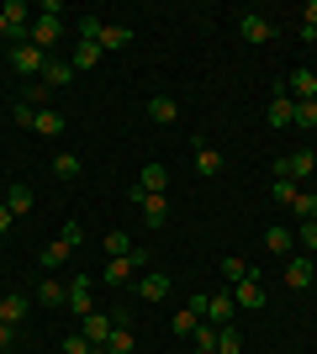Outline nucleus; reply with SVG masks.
I'll return each instance as SVG.
<instances>
[{"instance_id":"1","label":"nucleus","mask_w":317,"mask_h":354,"mask_svg":"<svg viewBox=\"0 0 317 354\" xmlns=\"http://www.w3.org/2000/svg\"><path fill=\"white\" fill-rule=\"evenodd\" d=\"M312 175H317V153L312 148H291V153L275 159V180H291V185H296V180H312Z\"/></svg>"},{"instance_id":"2","label":"nucleus","mask_w":317,"mask_h":354,"mask_svg":"<svg viewBox=\"0 0 317 354\" xmlns=\"http://www.w3.org/2000/svg\"><path fill=\"white\" fill-rule=\"evenodd\" d=\"M11 69L21 74V80H43L48 53H43V48H32V43H16V48H11Z\"/></svg>"},{"instance_id":"3","label":"nucleus","mask_w":317,"mask_h":354,"mask_svg":"<svg viewBox=\"0 0 317 354\" xmlns=\"http://www.w3.org/2000/svg\"><path fill=\"white\" fill-rule=\"evenodd\" d=\"M127 201L143 212V222H148V227H164V222H169V201H164V196H148V191H137V185H133V191H127Z\"/></svg>"},{"instance_id":"4","label":"nucleus","mask_w":317,"mask_h":354,"mask_svg":"<svg viewBox=\"0 0 317 354\" xmlns=\"http://www.w3.org/2000/svg\"><path fill=\"white\" fill-rule=\"evenodd\" d=\"M59 37H64V16H32V37H27L32 48L53 53V48H59Z\"/></svg>"},{"instance_id":"5","label":"nucleus","mask_w":317,"mask_h":354,"mask_svg":"<svg viewBox=\"0 0 317 354\" xmlns=\"http://www.w3.org/2000/svg\"><path fill=\"white\" fill-rule=\"evenodd\" d=\"M238 32H243V43L265 48V43L275 37V21H270V16H259V11H243V16H238Z\"/></svg>"},{"instance_id":"6","label":"nucleus","mask_w":317,"mask_h":354,"mask_svg":"<svg viewBox=\"0 0 317 354\" xmlns=\"http://www.w3.org/2000/svg\"><path fill=\"white\" fill-rule=\"evenodd\" d=\"M64 291H69V301H64V307H75L79 317H90V312H95V281H90V275H75Z\"/></svg>"},{"instance_id":"7","label":"nucleus","mask_w":317,"mask_h":354,"mask_svg":"<svg viewBox=\"0 0 317 354\" xmlns=\"http://www.w3.org/2000/svg\"><path fill=\"white\" fill-rule=\"evenodd\" d=\"M280 85H286L291 101H317V69H307V64H302V69H291Z\"/></svg>"},{"instance_id":"8","label":"nucleus","mask_w":317,"mask_h":354,"mask_svg":"<svg viewBox=\"0 0 317 354\" xmlns=\"http://www.w3.org/2000/svg\"><path fill=\"white\" fill-rule=\"evenodd\" d=\"M127 281H137V259L133 254H117V259H106V270H101V286H127Z\"/></svg>"},{"instance_id":"9","label":"nucleus","mask_w":317,"mask_h":354,"mask_svg":"<svg viewBox=\"0 0 317 354\" xmlns=\"http://www.w3.org/2000/svg\"><path fill=\"white\" fill-rule=\"evenodd\" d=\"M222 169H227L222 148H217V143H201V138H196V175H201V180H217Z\"/></svg>"},{"instance_id":"10","label":"nucleus","mask_w":317,"mask_h":354,"mask_svg":"<svg viewBox=\"0 0 317 354\" xmlns=\"http://www.w3.org/2000/svg\"><path fill=\"white\" fill-rule=\"evenodd\" d=\"M111 328H117V317H111V312H90V317H79V333H85V339L95 344V349H106Z\"/></svg>"},{"instance_id":"11","label":"nucleus","mask_w":317,"mask_h":354,"mask_svg":"<svg viewBox=\"0 0 317 354\" xmlns=\"http://www.w3.org/2000/svg\"><path fill=\"white\" fill-rule=\"evenodd\" d=\"M312 275H317L312 254H291V259H286V286H291V291H307V286H312Z\"/></svg>"},{"instance_id":"12","label":"nucleus","mask_w":317,"mask_h":354,"mask_svg":"<svg viewBox=\"0 0 317 354\" xmlns=\"http://www.w3.org/2000/svg\"><path fill=\"white\" fill-rule=\"evenodd\" d=\"M227 291H233V307H238V312H259L265 301H270L259 281H238V286H227Z\"/></svg>"},{"instance_id":"13","label":"nucleus","mask_w":317,"mask_h":354,"mask_svg":"<svg viewBox=\"0 0 317 354\" xmlns=\"http://www.w3.org/2000/svg\"><path fill=\"white\" fill-rule=\"evenodd\" d=\"M64 127H69V117H64L59 106H43V111L32 117V133L37 138H64Z\"/></svg>"},{"instance_id":"14","label":"nucleus","mask_w":317,"mask_h":354,"mask_svg":"<svg viewBox=\"0 0 317 354\" xmlns=\"http://www.w3.org/2000/svg\"><path fill=\"white\" fill-rule=\"evenodd\" d=\"M169 291H175V281H169L164 270H148V275H137V296H143V301H164Z\"/></svg>"},{"instance_id":"15","label":"nucleus","mask_w":317,"mask_h":354,"mask_svg":"<svg viewBox=\"0 0 317 354\" xmlns=\"http://www.w3.org/2000/svg\"><path fill=\"white\" fill-rule=\"evenodd\" d=\"M233 317H238V307H233V291L206 296V323H211V328H227Z\"/></svg>"},{"instance_id":"16","label":"nucleus","mask_w":317,"mask_h":354,"mask_svg":"<svg viewBox=\"0 0 317 354\" xmlns=\"http://www.w3.org/2000/svg\"><path fill=\"white\" fill-rule=\"evenodd\" d=\"M164 185H169V169L159 159H148L143 169H137V191H148V196H164Z\"/></svg>"},{"instance_id":"17","label":"nucleus","mask_w":317,"mask_h":354,"mask_svg":"<svg viewBox=\"0 0 317 354\" xmlns=\"http://www.w3.org/2000/svg\"><path fill=\"white\" fill-rule=\"evenodd\" d=\"M291 111H296V101L286 95V85H275V101H270V111H265V122L280 133V127H291Z\"/></svg>"},{"instance_id":"18","label":"nucleus","mask_w":317,"mask_h":354,"mask_svg":"<svg viewBox=\"0 0 317 354\" xmlns=\"http://www.w3.org/2000/svg\"><path fill=\"white\" fill-rule=\"evenodd\" d=\"M265 249H270L275 259H291V249H296V227H265Z\"/></svg>"},{"instance_id":"19","label":"nucleus","mask_w":317,"mask_h":354,"mask_svg":"<svg viewBox=\"0 0 317 354\" xmlns=\"http://www.w3.org/2000/svg\"><path fill=\"white\" fill-rule=\"evenodd\" d=\"M27 312H32V301H27V296H21V291H11V296H6V301H0V323L21 328V323H27Z\"/></svg>"},{"instance_id":"20","label":"nucleus","mask_w":317,"mask_h":354,"mask_svg":"<svg viewBox=\"0 0 317 354\" xmlns=\"http://www.w3.org/2000/svg\"><path fill=\"white\" fill-rule=\"evenodd\" d=\"M217 270H222V281H227V286H238V281H259V270L249 265V259H238V254H227Z\"/></svg>"},{"instance_id":"21","label":"nucleus","mask_w":317,"mask_h":354,"mask_svg":"<svg viewBox=\"0 0 317 354\" xmlns=\"http://www.w3.org/2000/svg\"><path fill=\"white\" fill-rule=\"evenodd\" d=\"M122 48H133V27L106 21V27H101V53H122Z\"/></svg>"},{"instance_id":"22","label":"nucleus","mask_w":317,"mask_h":354,"mask_svg":"<svg viewBox=\"0 0 317 354\" xmlns=\"http://www.w3.org/2000/svg\"><path fill=\"white\" fill-rule=\"evenodd\" d=\"M148 122H159V127H175V122H180V101L153 95V101H148Z\"/></svg>"},{"instance_id":"23","label":"nucleus","mask_w":317,"mask_h":354,"mask_svg":"<svg viewBox=\"0 0 317 354\" xmlns=\"http://www.w3.org/2000/svg\"><path fill=\"white\" fill-rule=\"evenodd\" d=\"M69 259H75V249H69V243H59V238H53V243L37 254V265H43V270H64Z\"/></svg>"},{"instance_id":"24","label":"nucleus","mask_w":317,"mask_h":354,"mask_svg":"<svg viewBox=\"0 0 317 354\" xmlns=\"http://www.w3.org/2000/svg\"><path fill=\"white\" fill-rule=\"evenodd\" d=\"M69 80H75V64H69V59H48V69H43V85L48 90L69 85Z\"/></svg>"},{"instance_id":"25","label":"nucleus","mask_w":317,"mask_h":354,"mask_svg":"<svg viewBox=\"0 0 317 354\" xmlns=\"http://www.w3.org/2000/svg\"><path fill=\"white\" fill-rule=\"evenodd\" d=\"M137 339H133V323H117L111 328V339H106V354H133Z\"/></svg>"},{"instance_id":"26","label":"nucleus","mask_w":317,"mask_h":354,"mask_svg":"<svg viewBox=\"0 0 317 354\" xmlns=\"http://www.w3.org/2000/svg\"><path fill=\"white\" fill-rule=\"evenodd\" d=\"M6 207L16 212V217H27L37 201H32V185H6Z\"/></svg>"},{"instance_id":"27","label":"nucleus","mask_w":317,"mask_h":354,"mask_svg":"<svg viewBox=\"0 0 317 354\" xmlns=\"http://www.w3.org/2000/svg\"><path fill=\"white\" fill-rule=\"evenodd\" d=\"M64 301H69L64 281H43V286H37V307H64Z\"/></svg>"},{"instance_id":"28","label":"nucleus","mask_w":317,"mask_h":354,"mask_svg":"<svg viewBox=\"0 0 317 354\" xmlns=\"http://www.w3.org/2000/svg\"><path fill=\"white\" fill-rule=\"evenodd\" d=\"M101 59H106L101 43H75V59H69V64H75V69H95Z\"/></svg>"},{"instance_id":"29","label":"nucleus","mask_w":317,"mask_h":354,"mask_svg":"<svg viewBox=\"0 0 317 354\" xmlns=\"http://www.w3.org/2000/svg\"><path fill=\"white\" fill-rule=\"evenodd\" d=\"M101 243H106V259H117V254H133V249H137V243H133L127 233H122V227H111V233H106Z\"/></svg>"},{"instance_id":"30","label":"nucleus","mask_w":317,"mask_h":354,"mask_svg":"<svg viewBox=\"0 0 317 354\" xmlns=\"http://www.w3.org/2000/svg\"><path fill=\"white\" fill-rule=\"evenodd\" d=\"M291 127L312 133V127H317V101H296V111H291Z\"/></svg>"},{"instance_id":"31","label":"nucleus","mask_w":317,"mask_h":354,"mask_svg":"<svg viewBox=\"0 0 317 354\" xmlns=\"http://www.w3.org/2000/svg\"><path fill=\"white\" fill-rule=\"evenodd\" d=\"M291 212H296L302 222H317V191H302L296 201H291Z\"/></svg>"},{"instance_id":"32","label":"nucleus","mask_w":317,"mask_h":354,"mask_svg":"<svg viewBox=\"0 0 317 354\" xmlns=\"http://www.w3.org/2000/svg\"><path fill=\"white\" fill-rule=\"evenodd\" d=\"M79 169H85V164H79V153H59V159H53V175H59V180H75Z\"/></svg>"},{"instance_id":"33","label":"nucleus","mask_w":317,"mask_h":354,"mask_svg":"<svg viewBox=\"0 0 317 354\" xmlns=\"http://www.w3.org/2000/svg\"><path fill=\"white\" fill-rule=\"evenodd\" d=\"M75 27H79V43H101V27H106V21H101V16H79Z\"/></svg>"},{"instance_id":"34","label":"nucleus","mask_w":317,"mask_h":354,"mask_svg":"<svg viewBox=\"0 0 317 354\" xmlns=\"http://www.w3.org/2000/svg\"><path fill=\"white\" fill-rule=\"evenodd\" d=\"M296 196H302V191H296V185H291V180H275V185H270V201H280V207H291V201H296Z\"/></svg>"},{"instance_id":"35","label":"nucleus","mask_w":317,"mask_h":354,"mask_svg":"<svg viewBox=\"0 0 317 354\" xmlns=\"http://www.w3.org/2000/svg\"><path fill=\"white\" fill-rule=\"evenodd\" d=\"M59 243H69V249H79V243H85V227H79V222L69 217V222H64V227H59Z\"/></svg>"},{"instance_id":"36","label":"nucleus","mask_w":317,"mask_h":354,"mask_svg":"<svg viewBox=\"0 0 317 354\" xmlns=\"http://www.w3.org/2000/svg\"><path fill=\"white\" fill-rule=\"evenodd\" d=\"M243 344H238V333H233V323L227 328H217V354H238Z\"/></svg>"},{"instance_id":"37","label":"nucleus","mask_w":317,"mask_h":354,"mask_svg":"<svg viewBox=\"0 0 317 354\" xmlns=\"http://www.w3.org/2000/svg\"><path fill=\"white\" fill-rule=\"evenodd\" d=\"M48 95H53V90H48L43 80H32V85H27V95H21V101H27V106H37V111H43V106H48Z\"/></svg>"},{"instance_id":"38","label":"nucleus","mask_w":317,"mask_h":354,"mask_svg":"<svg viewBox=\"0 0 317 354\" xmlns=\"http://www.w3.org/2000/svg\"><path fill=\"white\" fill-rule=\"evenodd\" d=\"M296 243H302L307 254H317V222H302V227H296Z\"/></svg>"},{"instance_id":"39","label":"nucleus","mask_w":317,"mask_h":354,"mask_svg":"<svg viewBox=\"0 0 317 354\" xmlns=\"http://www.w3.org/2000/svg\"><path fill=\"white\" fill-rule=\"evenodd\" d=\"M11 117H16V127H32V117H37V106L16 101V106H11Z\"/></svg>"},{"instance_id":"40","label":"nucleus","mask_w":317,"mask_h":354,"mask_svg":"<svg viewBox=\"0 0 317 354\" xmlns=\"http://www.w3.org/2000/svg\"><path fill=\"white\" fill-rule=\"evenodd\" d=\"M302 27L317 32V0H307V6H302Z\"/></svg>"},{"instance_id":"41","label":"nucleus","mask_w":317,"mask_h":354,"mask_svg":"<svg viewBox=\"0 0 317 354\" xmlns=\"http://www.w3.org/2000/svg\"><path fill=\"white\" fill-rule=\"evenodd\" d=\"M11 344H16V328H11V323H0V354L11 349Z\"/></svg>"},{"instance_id":"42","label":"nucleus","mask_w":317,"mask_h":354,"mask_svg":"<svg viewBox=\"0 0 317 354\" xmlns=\"http://www.w3.org/2000/svg\"><path fill=\"white\" fill-rule=\"evenodd\" d=\"M11 222H16V212L6 207V201H0V233H11Z\"/></svg>"},{"instance_id":"43","label":"nucleus","mask_w":317,"mask_h":354,"mask_svg":"<svg viewBox=\"0 0 317 354\" xmlns=\"http://www.w3.org/2000/svg\"><path fill=\"white\" fill-rule=\"evenodd\" d=\"M0 37H6V16H0Z\"/></svg>"},{"instance_id":"44","label":"nucleus","mask_w":317,"mask_h":354,"mask_svg":"<svg viewBox=\"0 0 317 354\" xmlns=\"http://www.w3.org/2000/svg\"><path fill=\"white\" fill-rule=\"evenodd\" d=\"M312 265H317V254H312Z\"/></svg>"},{"instance_id":"45","label":"nucleus","mask_w":317,"mask_h":354,"mask_svg":"<svg viewBox=\"0 0 317 354\" xmlns=\"http://www.w3.org/2000/svg\"><path fill=\"white\" fill-rule=\"evenodd\" d=\"M6 354H11V349H6Z\"/></svg>"}]
</instances>
